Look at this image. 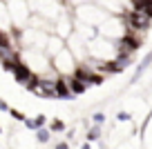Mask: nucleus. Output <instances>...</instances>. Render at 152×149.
<instances>
[{"label": "nucleus", "instance_id": "1", "mask_svg": "<svg viewBox=\"0 0 152 149\" xmlns=\"http://www.w3.org/2000/svg\"><path fill=\"white\" fill-rule=\"evenodd\" d=\"M123 20H125L128 31H134V33H139V36H143V33L150 29V25H152L150 16H145L143 11L134 9V7H128V9L123 11Z\"/></svg>", "mask_w": 152, "mask_h": 149}, {"label": "nucleus", "instance_id": "2", "mask_svg": "<svg viewBox=\"0 0 152 149\" xmlns=\"http://www.w3.org/2000/svg\"><path fill=\"white\" fill-rule=\"evenodd\" d=\"M96 31L101 33L103 38H110V40H121V38L128 33V27H125V20L119 18V16H107L103 22L96 27Z\"/></svg>", "mask_w": 152, "mask_h": 149}, {"label": "nucleus", "instance_id": "3", "mask_svg": "<svg viewBox=\"0 0 152 149\" xmlns=\"http://www.w3.org/2000/svg\"><path fill=\"white\" fill-rule=\"evenodd\" d=\"M52 67L56 69L58 76H74L76 67H78V60L74 58V54H72L67 47H63L61 51L52 58Z\"/></svg>", "mask_w": 152, "mask_h": 149}, {"label": "nucleus", "instance_id": "4", "mask_svg": "<svg viewBox=\"0 0 152 149\" xmlns=\"http://www.w3.org/2000/svg\"><path fill=\"white\" fill-rule=\"evenodd\" d=\"M105 18H107V11L101 9V7H96V5H78L76 7V20L83 22V25L99 27Z\"/></svg>", "mask_w": 152, "mask_h": 149}, {"label": "nucleus", "instance_id": "5", "mask_svg": "<svg viewBox=\"0 0 152 149\" xmlns=\"http://www.w3.org/2000/svg\"><path fill=\"white\" fill-rule=\"evenodd\" d=\"M56 20H58V22H56V29H54V33H56V36H61L63 40H67V38L74 33V22H72V18L65 14V11H63V14L58 16Z\"/></svg>", "mask_w": 152, "mask_h": 149}, {"label": "nucleus", "instance_id": "6", "mask_svg": "<svg viewBox=\"0 0 152 149\" xmlns=\"http://www.w3.org/2000/svg\"><path fill=\"white\" fill-rule=\"evenodd\" d=\"M11 74H14V80H16L18 85H25V82L34 76V71H31V67H29L25 60H20V62H16V67H14V71H11Z\"/></svg>", "mask_w": 152, "mask_h": 149}, {"label": "nucleus", "instance_id": "7", "mask_svg": "<svg viewBox=\"0 0 152 149\" xmlns=\"http://www.w3.org/2000/svg\"><path fill=\"white\" fill-rule=\"evenodd\" d=\"M63 47H65V40H63L61 36H56V33H49V38H47V42H45V49H43V51L47 54L49 58H54Z\"/></svg>", "mask_w": 152, "mask_h": 149}, {"label": "nucleus", "instance_id": "8", "mask_svg": "<svg viewBox=\"0 0 152 149\" xmlns=\"http://www.w3.org/2000/svg\"><path fill=\"white\" fill-rule=\"evenodd\" d=\"M54 87H56V96L58 98H63V100L74 98V93H72V89H69V82H67V76H58L56 82H54Z\"/></svg>", "mask_w": 152, "mask_h": 149}, {"label": "nucleus", "instance_id": "9", "mask_svg": "<svg viewBox=\"0 0 152 149\" xmlns=\"http://www.w3.org/2000/svg\"><path fill=\"white\" fill-rule=\"evenodd\" d=\"M67 82H69V89H72V93L74 96H78V93H83L90 85L85 82V80H81V78H76V76H67Z\"/></svg>", "mask_w": 152, "mask_h": 149}, {"label": "nucleus", "instance_id": "10", "mask_svg": "<svg viewBox=\"0 0 152 149\" xmlns=\"http://www.w3.org/2000/svg\"><path fill=\"white\" fill-rule=\"evenodd\" d=\"M45 122H47V116H45V114H38L36 118H25L23 125L27 127V129L36 131V129H40V127H45Z\"/></svg>", "mask_w": 152, "mask_h": 149}, {"label": "nucleus", "instance_id": "11", "mask_svg": "<svg viewBox=\"0 0 152 149\" xmlns=\"http://www.w3.org/2000/svg\"><path fill=\"white\" fill-rule=\"evenodd\" d=\"M130 7L143 11L145 16H150V18H152V0H130Z\"/></svg>", "mask_w": 152, "mask_h": 149}, {"label": "nucleus", "instance_id": "12", "mask_svg": "<svg viewBox=\"0 0 152 149\" xmlns=\"http://www.w3.org/2000/svg\"><path fill=\"white\" fill-rule=\"evenodd\" d=\"M150 65H152V51L148 54V56H145V58L141 60V65L137 67V71H134V78H132V82H137V80L141 78V76L145 74V71H148V67H150Z\"/></svg>", "mask_w": 152, "mask_h": 149}, {"label": "nucleus", "instance_id": "13", "mask_svg": "<svg viewBox=\"0 0 152 149\" xmlns=\"http://www.w3.org/2000/svg\"><path fill=\"white\" fill-rule=\"evenodd\" d=\"M101 131H103V127H101V125H92L90 131L85 134V140H87V142H94V140H99V138H101Z\"/></svg>", "mask_w": 152, "mask_h": 149}, {"label": "nucleus", "instance_id": "14", "mask_svg": "<svg viewBox=\"0 0 152 149\" xmlns=\"http://www.w3.org/2000/svg\"><path fill=\"white\" fill-rule=\"evenodd\" d=\"M36 140L40 145H45V142H49L52 140V129H45V127H40V129H36Z\"/></svg>", "mask_w": 152, "mask_h": 149}, {"label": "nucleus", "instance_id": "15", "mask_svg": "<svg viewBox=\"0 0 152 149\" xmlns=\"http://www.w3.org/2000/svg\"><path fill=\"white\" fill-rule=\"evenodd\" d=\"M49 129H52V134H61V131H65L67 127H65V122H63V120H58V118H54V120L49 122Z\"/></svg>", "mask_w": 152, "mask_h": 149}, {"label": "nucleus", "instance_id": "16", "mask_svg": "<svg viewBox=\"0 0 152 149\" xmlns=\"http://www.w3.org/2000/svg\"><path fill=\"white\" fill-rule=\"evenodd\" d=\"M9 116L14 118V120H18V122H25V118H27V116H25L23 111H18V109H14V107L9 109Z\"/></svg>", "mask_w": 152, "mask_h": 149}, {"label": "nucleus", "instance_id": "17", "mask_svg": "<svg viewBox=\"0 0 152 149\" xmlns=\"http://www.w3.org/2000/svg\"><path fill=\"white\" fill-rule=\"evenodd\" d=\"M92 122H94V125H103V122H105V114L103 111L92 114Z\"/></svg>", "mask_w": 152, "mask_h": 149}, {"label": "nucleus", "instance_id": "18", "mask_svg": "<svg viewBox=\"0 0 152 149\" xmlns=\"http://www.w3.org/2000/svg\"><path fill=\"white\" fill-rule=\"evenodd\" d=\"M116 120H119V122H128L130 120V114L128 111H119V114H116Z\"/></svg>", "mask_w": 152, "mask_h": 149}, {"label": "nucleus", "instance_id": "19", "mask_svg": "<svg viewBox=\"0 0 152 149\" xmlns=\"http://www.w3.org/2000/svg\"><path fill=\"white\" fill-rule=\"evenodd\" d=\"M9 109H11V107H9V105L5 103V100H2V98H0V111H5V114H9Z\"/></svg>", "mask_w": 152, "mask_h": 149}, {"label": "nucleus", "instance_id": "20", "mask_svg": "<svg viewBox=\"0 0 152 149\" xmlns=\"http://www.w3.org/2000/svg\"><path fill=\"white\" fill-rule=\"evenodd\" d=\"M54 149H69V142H65V140H63V142H56Z\"/></svg>", "mask_w": 152, "mask_h": 149}, {"label": "nucleus", "instance_id": "21", "mask_svg": "<svg viewBox=\"0 0 152 149\" xmlns=\"http://www.w3.org/2000/svg\"><path fill=\"white\" fill-rule=\"evenodd\" d=\"M81 149H90V142H87V140H85V142L81 145Z\"/></svg>", "mask_w": 152, "mask_h": 149}, {"label": "nucleus", "instance_id": "22", "mask_svg": "<svg viewBox=\"0 0 152 149\" xmlns=\"http://www.w3.org/2000/svg\"><path fill=\"white\" fill-rule=\"evenodd\" d=\"M0 134H2V127H0Z\"/></svg>", "mask_w": 152, "mask_h": 149}]
</instances>
